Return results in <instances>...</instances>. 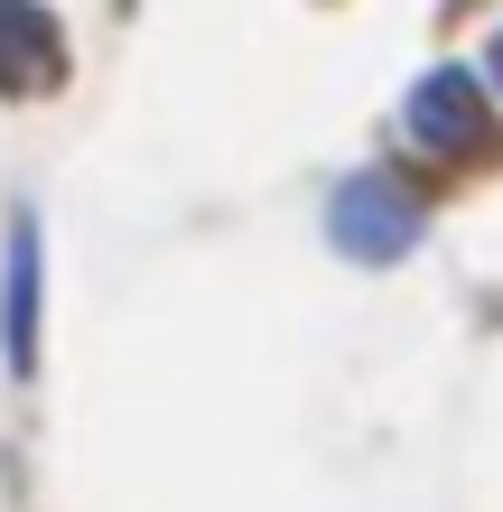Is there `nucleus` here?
<instances>
[{
  "label": "nucleus",
  "instance_id": "1",
  "mask_svg": "<svg viewBox=\"0 0 503 512\" xmlns=\"http://www.w3.org/2000/svg\"><path fill=\"white\" fill-rule=\"evenodd\" d=\"M420 233H429V205L401 187L392 168H354L345 187L327 196V243L354 261V270H392L420 252Z\"/></svg>",
  "mask_w": 503,
  "mask_h": 512
},
{
  "label": "nucleus",
  "instance_id": "2",
  "mask_svg": "<svg viewBox=\"0 0 503 512\" xmlns=\"http://www.w3.org/2000/svg\"><path fill=\"white\" fill-rule=\"evenodd\" d=\"M485 94H494L485 66H429L401 94V131L420 140V149H438V159H466V149H485V131H494V103Z\"/></svg>",
  "mask_w": 503,
  "mask_h": 512
},
{
  "label": "nucleus",
  "instance_id": "3",
  "mask_svg": "<svg viewBox=\"0 0 503 512\" xmlns=\"http://www.w3.org/2000/svg\"><path fill=\"white\" fill-rule=\"evenodd\" d=\"M38 215H10V243H0V364L10 382L38 373Z\"/></svg>",
  "mask_w": 503,
  "mask_h": 512
},
{
  "label": "nucleus",
  "instance_id": "4",
  "mask_svg": "<svg viewBox=\"0 0 503 512\" xmlns=\"http://www.w3.org/2000/svg\"><path fill=\"white\" fill-rule=\"evenodd\" d=\"M66 84V28L47 0H0V94H56Z\"/></svg>",
  "mask_w": 503,
  "mask_h": 512
},
{
  "label": "nucleus",
  "instance_id": "5",
  "mask_svg": "<svg viewBox=\"0 0 503 512\" xmlns=\"http://www.w3.org/2000/svg\"><path fill=\"white\" fill-rule=\"evenodd\" d=\"M485 84H494V94H503V28H494V38H485Z\"/></svg>",
  "mask_w": 503,
  "mask_h": 512
}]
</instances>
